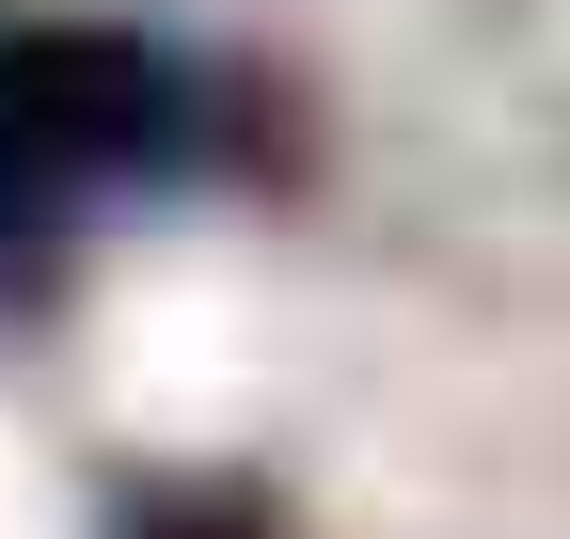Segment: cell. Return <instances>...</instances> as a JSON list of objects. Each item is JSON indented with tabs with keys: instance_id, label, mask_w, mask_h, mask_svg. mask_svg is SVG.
Returning <instances> with one entry per match:
<instances>
[{
	"instance_id": "1",
	"label": "cell",
	"mask_w": 570,
	"mask_h": 539,
	"mask_svg": "<svg viewBox=\"0 0 570 539\" xmlns=\"http://www.w3.org/2000/svg\"><path fill=\"white\" fill-rule=\"evenodd\" d=\"M111 396H127L142 429H223L238 396H254V333H238V302H223V286L127 302V365H111Z\"/></svg>"
}]
</instances>
